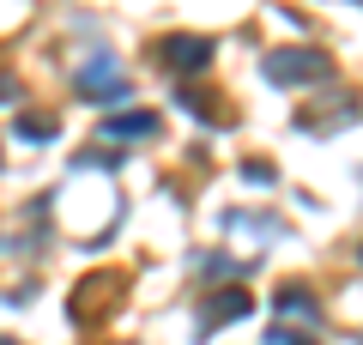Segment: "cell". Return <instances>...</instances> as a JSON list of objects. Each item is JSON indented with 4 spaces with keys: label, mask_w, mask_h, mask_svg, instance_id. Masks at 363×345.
<instances>
[{
    "label": "cell",
    "mask_w": 363,
    "mask_h": 345,
    "mask_svg": "<svg viewBox=\"0 0 363 345\" xmlns=\"http://www.w3.org/2000/svg\"><path fill=\"white\" fill-rule=\"evenodd\" d=\"M267 79L272 85H309V79H327V55H315V49H272L267 55Z\"/></svg>",
    "instance_id": "obj_1"
},
{
    "label": "cell",
    "mask_w": 363,
    "mask_h": 345,
    "mask_svg": "<svg viewBox=\"0 0 363 345\" xmlns=\"http://www.w3.org/2000/svg\"><path fill=\"white\" fill-rule=\"evenodd\" d=\"M206 61H212V43L206 37H169L164 43V67H176V73H200Z\"/></svg>",
    "instance_id": "obj_2"
},
{
    "label": "cell",
    "mask_w": 363,
    "mask_h": 345,
    "mask_svg": "<svg viewBox=\"0 0 363 345\" xmlns=\"http://www.w3.org/2000/svg\"><path fill=\"white\" fill-rule=\"evenodd\" d=\"M248 315V297L242 291H218V297H212V309H206V321H200V327H224V321H242Z\"/></svg>",
    "instance_id": "obj_3"
},
{
    "label": "cell",
    "mask_w": 363,
    "mask_h": 345,
    "mask_svg": "<svg viewBox=\"0 0 363 345\" xmlns=\"http://www.w3.org/2000/svg\"><path fill=\"white\" fill-rule=\"evenodd\" d=\"M104 133H109V140H145V133H157V121H152V115H116Z\"/></svg>",
    "instance_id": "obj_4"
},
{
    "label": "cell",
    "mask_w": 363,
    "mask_h": 345,
    "mask_svg": "<svg viewBox=\"0 0 363 345\" xmlns=\"http://www.w3.org/2000/svg\"><path fill=\"white\" fill-rule=\"evenodd\" d=\"M279 315H309V321H315V303H309V291L285 285V291H279Z\"/></svg>",
    "instance_id": "obj_5"
},
{
    "label": "cell",
    "mask_w": 363,
    "mask_h": 345,
    "mask_svg": "<svg viewBox=\"0 0 363 345\" xmlns=\"http://www.w3.org/2000/svg\"><path fill=\"white\" fill-rule=\"evenodd\" d=\"M18 140H55V115H18Z\"/></svg>",
    "instance_id": "obj_6"
},
{
    "label": "cell",
    "mask_w": 363,
    "mask_h": 345,
    "mask_svg": "<svg viewBox=\"0 0 363 345\" xmlns=\"http://www.w3.org/2000/svg\"><path fill=\"white\" fill-rule=\"evenodd\" d=\"M267 339H272V345H315V333H297V327H272Z\"/></svg>",
    "instance_id": "obj_7"
},
{
    "label": "cell",
    "mask_w": 363,
    "mask_h": 345,
    "mask_svg": "<svg viewBox=\"0 0 363 345\" xmlns=\"http://www.w3.org/2000/svg\"><path fill=\"white\" fill-rule=\"evenodd\" d=\"M13 97H18V85H13L6 73H0V103H13Z\"/></svg>",
    "instance_id": "obj_8"
},
{
    "label": "cell",
    "mask_w": 363,
    "mask_h": 345,
    "mask_svg": "<svg viewBox=\"0 0 363 345\" xmlns=\"http://www.w3.org/2000/svg\"><path fill=\"white\" fill-rule=\"evenodd\" d=\"M0 345H13V339H0Z\"/></svg>",
    "instance_id": "obj_9"
}]
</instances>
